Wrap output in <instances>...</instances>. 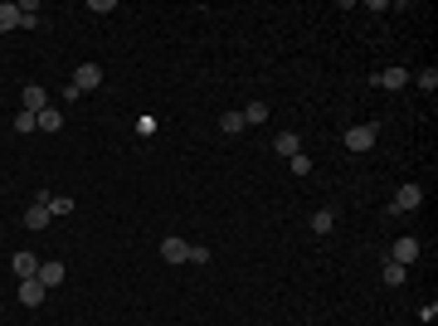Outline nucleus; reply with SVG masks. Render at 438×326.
I'll list each match as a JSON object with an SVG mask.
<instances>
[{
	"label": "nucleus",
	"instance_id": "6",
	"mask_svg": "<svg viewBox=\"0 0 438 326\" xmlns=\"http://www.w3.org/2000/svg\"><path fill=\"white\" fill-rule=\"evenodd\" d=\"M161 258H166V263H190V243L171 234V239H161Z\"/></svg>",
	"mask_w": 438,
	"mask_h": 326
},
{
	"label": "nucleus",
	"instance_id": "18",
	"mask_svg": "<svg viewBox=\"0 0 438 326\" xmlns=\"http://www.w3.org/2000/svg\"><path fill=\"white\" fill-rule=\"evenodd\" d=\"M73 210H78V205H73L69 195H54V200H49V215H54V219H59V215H73Z\"/></svg>",
	"mask_w": 438,
	"mask_h": 326
},
{
	"label": "nucleus",
	"instance_id": "23",
	"mask_svg": "<svg viewBox=\"0 0 438 326\" xmlns=\"http://www.w3.org/2000/svg\"><path fill=\"white\" fill-rule=\"evenodd\" d=\"M419 88H424V93H434V88H438V73H434V69H424V73H419Z\"/></svg>",
	"mask_w": 438,
	"mask_h": 326
},
{
	"label": "nucleus",
	"instance_id": "13",
	"mask_svg": "<svg viewBox=\"0 0 438 326\" xmlns=\"http://www.w3.org/2000/svg\"><path fill=\"white\" fill-rule=\"evenodd\" d=\"M49 205H39V200H34V205H29V210H24V224H29V229H44V224H49Z\"/></svg>",
	"mask_w": 438,
	"mask_h": 326
},
{
	"label": "nucleus",
	"instance_id": "7",
	"mask_svg": "<svg viewBox=\"0 0 438 326\" xmlns=\"http://www.w3.org/2000/svg\"><path fill=\"white\" fill-rule=\"evenodd\" d=\"M273 151H278V156H288V161H292V156H297V151H302V136H297V132H278V136H273Z\"/></svg>",
	"mask_w": 438,
	"mask_h": 326
},
{
	"label": "nucleus",
	"instance_id": "16",
	"mask_svg": "<svg viewBox=\"0 0 438 326\" xmlns=\"http://www.w3.org/2000/svg\"><path fill=\"white\" fill-rule=\"evenodd\" d=\"M336 229V215L331 210H312V234H331Z\"/></svg>",
	"mask_w": 438,
	"mask_h": 326
},
{
	"label": "nucleus",
	"instance_id": "4",
	"mask_svg": "<svg viewBox=\"0 0 438 326\" xmlns=\"http://www.w3.org/2000/svg\"><path fill=\"white\" fill-rule=\"evenodd\" d=\"M375 136H380L375 127H351V132H346V151H370Z\"/></svg>",
	"mask_w": 438,
	"mask_h": 326
},
{
	"label": "nucleus",
	"instance_id": "5",
	"mask_svg": "<svg viewBox=\"0 0 438 326\" xmlns=\"http://www.w3.org/2000/svg\"><path fill=\"white\" fill-rule=\"evenodd\" d=\"M424 205V190L419 185H400V195H395V215H409V210H419Z\"/></svg>",
	"mask_w": 438,
	"mask_h": 326
},
{
	"label": "nucleus",
	"instance_id": "17",
	"mask_svg": "<svg viewBox=\"0 0 438 326\" xmlns=\"http://www.w3.org/2000/svg\"><path fill=\"white\" fill-rule=\"evenodd\" d=\"M404 278H409V268H404V263H385V283H390V288H400Z\"/></svg>",
	"mask_w": 438,
	"mask_h": 326
},
{
	"label": "nucleus",
	"instance_id": "19",
	"mask_svg": "<svg viewBox=\"0 0 438 326\" xmlns=\"http://www.w3.org/2000/svg\"><path fill=\"white\" fill-rule=\"evenodd\" d=\"M44 24V15L34 10V5H24V15H20V29H39Z\"/></svg>",
	"mask_w": 438,
	"mask_h": 326
},
{
	"label": "nucleus",
	"instance_id": "21",
	"mask_svg": "<svg viewBox=\"0 0 438 326\" xmlns=\"http://www.w3.org/2000/svg\"><path fill=\"white\" fill-rule=\"evenodd\" d=\"M263 117H268L263 103H248V108H243V122H263Z\"/></svg>",
	"mask_w": 438,
	"mask_h": 326
},
{
	"label": "nucleus",
	"instance_id": "2",
	"mask_svg": "<svg viewBox=\"0 0 438 326\" xmlns=\"http://www.w3.org/2000/svg\"><path fill=\"white\" fill-rule=\"evenodd\" d=\"M44 108H49V93H44L39 83H29V88H20V112H34V117H39Z\"/></svg>",
	"mask_w": 438,
	"mask_h": 326
},
{
	"label": "nucleus",
	"instance_id": "11",
	"mask_svg": "<svg viewBox=\"0 0 438 326\" xmlns=\"http://www.w3.org/2000/svg\"><path fill=\"white\" fill-rule=\"evenodd\" d=\"M34 278H39L44 288H59V283H64V263H39V273H34Z\"/></svg>",
	"mask_w": 438,
	"mask_h": 326
},
{
	"label": "nucleus",
	"instance_id": "3",
	"mask_svg": "<svg viewBox=\"0 0 438 326\" xmlns=\"http://www.w3.org/2000/svg\"><path fill=\"white\" fill-rule=\"evenodd\" d=\"M414 258H419V239H409V234H404V239H395V243H390V263H404V268H409Z\"/></svg>",
	"mask_w": 438,
	"mask_h": 326
},
{
	"label": "nucleus",
	"instance_id": "22",
	"mask_svg": "<svg viewBox=\"0 0 438 326\" xmlns=\"http://www.w3.org/2000/svg\"><path fill=\"white\" fill-rule=\"evenodd\" d=\"M288 166H292V176H307V171H312V161H307V156H302V151H297V156H292V161H288Z\"/></svg>",
	"mask_w": 438,
	"mask_h": 326
},
{
	"label": "nucleus",
	"instance_id": "8",
	"mask_svg": "<svg viewBox=\"0 0 438 326\" xmlns=\"http://www.w3.org/2000/svg\"><path fill=\"white\" fill-rule=\"evenodd\" d=\"M44 292H49V288H44L39 278H24V283H20V302H24V307H39Z\"/></svg>",
	"mask_w": 438,
	"mask_h": 326
},
{
	"label": "nucleus",
	"instance_id": "10",
	"mask_svg": "<svg viewBox=\"0 0 438 326\" xmlns=\"http://www.w3.org/2000/svg\"><path fill=\"white\" fill-rule=\"evenodd\" d=\"M375 83L380 88H404L409 83V69H385V73H375Z\"/></svg>",
	"mask_w": 438,
	"mask_h": 326
},
{
	"label": "nucleus",
	"instance_id": "12",
	"mask_svg": "<svg viewBox=\"0 0 438 326\" xmlns=\"http://www.w3.org/2000/svg\"><path fill=\"white\" fill-rule=\"evenodd\" d=\"M20 15H24V5H10V0H0V29H20Z\"/></svg>",
	"mask_w": 438,
	"mask_h": 326
},
{
	"label": "nucleus",
	"instance_id": "14",
	"mask_svg": "<svg viewBox=\"0 0 438 326\" xmlns=\"http://www.w3.org/2000/svg\"><path fill=\"white\" fill-rule=\"evenodd\" d=\"M34 122H39V132H59V127H64V112H59V108H44Z\"/></svg>",
	"mask_w": 438,
	"mask_h": 326
},
{
	"label": "nucleus",
	"instance_id": "20",
	"mask_svg": "<svg viewBox=\"0 0 438 326\" xmlns=\"http://www.w3.org/2000/svg\"><path fill=\"white\" fill-rule=\"evenodd\" d=\"M15 132H39V122H34V112H15Z\"/></svg>",
	"mask_w": 438,
	"mask_h": 326
},
{
	"label": "nucleus",
	"instance_id": "9",
	"mask_svg": "<svg viewBox=\"0 0 438 326\" xmlns=\"http://www.w3.org/2000/svg\"><path fill=\"white\" fill-rule=\"evenodd\" d=\"M10 268H15V278L24 283V278H34V273H39V258H34V253H15V258H10Z\"/></svg>",
	"mask_w": 438,
	"mask_h": 326
},
{
	"label": "nucleus",
	"instance_id": "15",
	"mask_svg": "<svg viewBox=\"0 0 438 326\" xmlns=\"http://www.w3.org/2000/svg\"><path fill=\"white\" fill-rule=\"evenodd\" d=\"M243 127H248V122H243V112H224V117H219V132H229V136H239Z\"/></svg>",
	"mask_w": 438,
	"mask_h": 326
},
{
	"label": "nucleus",
	"instance_id": "1",
	"mask_svg": "<svg viewBox=\"0 0 438 326\" xmlns=\"http://www.w3.org/2000/svg\"><path fill=\"white\" fill-rule=\"evenodd\" d=\"M98 83H103V69H98V64H78V69H73V83H69V88H73V93L83 98V93H93Z\"/></svg>",
	"mask_w": 438,
	"mask_h": 326
}]
</instances>
